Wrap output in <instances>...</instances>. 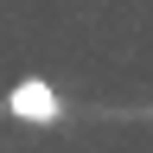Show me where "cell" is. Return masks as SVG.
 Masks as SVG:
<instances>
[{
    "label": "cell",
    "mask_w": 153,
    "mask_h": 153,
    "mask_svg": "<svg viewBox=\"0 0 153 153\" xmlns=\"http://www.w3.org/2000/svg\"><path fill=\"white\" fill-rule=\"evenodd\" d=\"M7 108L19 115V121H32V128H51L57 115H64V96H57L45 76H19L13 96H7Z\"/></svg>",
    "instance_id": "obj_1"
}]
</instances>
